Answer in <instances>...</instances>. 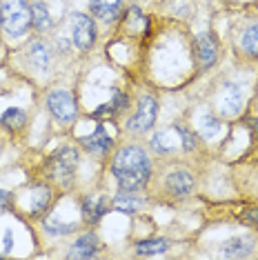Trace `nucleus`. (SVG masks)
Wrapping results in <instances>:
<instances>
[{
	"mask_svg": "<svg viewBox=\"0 0 258 260\" xmlns=\"http://www.w3.org/2000/svg\"><path fill=\"white\" fill-rule=\"evenodd\" d=\"M109 174L116 182V191H138L145 193L154 180L156 162L154 153L147 145L138 140H122L114 147L111 156L107 158Z\"/></svg>",
	"mask_w": 258,
	"mask_h": 260,
	"instance_id": "f257e3e1",
	"label": "nucleus"
},
{
	"mask_svg": "<svg viewBox=\"0 0 258 260\" xmlns=\"http://www.w3.org/2000/svg\"><path fill=\"white\" fill-rule=\"evenodd\" d=\"M149 189L160 200L183 203V200L191 198L194 191H196V174H194L191 167H187L183 162L169 160L160 169H156Z\"/></svg>",
	"mask_w": 258,
	"mask_h": 260,
	"instance_id": "f03ea898",
	"label": "nucleus"
},
{
	"mask_svg": "<svg viewBox=\"0 0 258 260\" xmlns=\"http://www.w3.org/2000/svg\"><path fill=\"white\" fill-rule=\"evenodd\" d=\"M80 165V147L78 145H60L47 156L45 176L54 187L72 189L76 185V174Z\"/></svg>",
	"mask_w": 258,
	"mask_h": 260,
	"instance_id": "7ed1b4c3",
	"label": "nucleus"
},
{
	"mask_svg": "<svg viewBox=\"0 0 258 260\" xmlns=\"http://www.w3.org/2000/svg\"><path fill=\"white\" fill-rule=\"evenodd\" d=\"M0 16H3V34L9 40H22L29 36V31H34L29 0H3Z\"/></svg>",
	"mask_w": 258,
	"mask_h": 260,
	"instance_id": "20e7f679",
	"label": "nucleus"
},
{
	"mask_svg": "<svg viewBox=\"0 0 258 260\" xmlns=\"http://www.w3.org/2000/svg\"><path fill=\"white\" fill-rule=\"evenodd\" d=\"M56 56H58V49L51 45L49 36H38V34L25 45V49H22V54H20L22 67L34 76L49 74L56 62Z\"/></svg>",
	"mask_w": 258,
	"mask_h": 260,
	"instance_id": "39448f33",
	"label": "nucleus"
},
{
	"mask_svg": "<svg viewBox=\"0 0 258 260\" xmlns=\"http://www.w3.org/2000/svg\"><path fill=\"white\" fill-rule=\"evenodd\" d=\"M245 107H247V93H245V87L240 85V82L225 80L216 87L212 109L222 118V120L240 118L245 114Z\"/></svg>",
	"mask_w": 258,
	"mask_h": 260,
	"instance_id": "423d86ee",
	"label": "nucleus"
},
{
	"mask_svg": "<svg viewBox=\"0 0 258 260\" xmlns=\"http://www.w3.org/2000/svg\"><path fill=\"white\" fill-rule=\"evenodd\" d=\"M158 120V98L151 91H140L134 100V111L125 120L129 136H147L154 132Z\"/></svg>",
	"mask_w": 258,
	"mask_h": 260,
	"instance_id": "0eeeda50",
	"label": "nucleus"
},
{
	"mask_svg": "<svg viewBox=\"0 0 258 260\" xmlns=\"http://www.w3.org/2000/svg\"><path fill=\"white\" fill-rule=\"evenodd\" d=\"M45 109L51 116V120L60 127L76 125V120L80 116V107L74 91L64 89V87H51L45 93Z\"/></svg>",
	"mask_w": 258,
	"mask_h": 260,
	"instance_id": "6e6552de",
	"label": "nucleus"
},
{
	"mask_svg": "<svg viewBox=\"0 0 258 260\" xmlns=\"http://www.w3.org/2000/svg\"><path fill=\"white\" fill-rule=\"evenodd\" d=\"M232 51L240 62H258V14L245 16L232 29Z\"/></svg>",
	"mask_w": 258,
	"mask_h": 260,
	"instance_id": "1a4fd4ad",
	"label": "nucleus"
},
{
	"mask_svg": "<svg viewBox=\"0 0 258 260\" xmlns=\"http://www.w3.org/2000/svg\"><path fill=\"white\" fill-rule=\"evenodd\" d=\"M69 40H72L76 54L80 56L91 54L98 43L96 18L91 14H85V11H72L69 14Z\"/></svg>",
	"mask_w": 258,
	"mask_h": 260,
	"instance_id": "9d476101",
	"label": "nucleus"
},
{
	"mask_svg": "<svg viewBox=\"0 0 258 260\" xmlns=\"http://www.w3.org/2000/svg\"><path fill=\"white\" fill-rule=\"evenodd\" d=\"M76 145L83 149L87 156L98 158V160H107L114 151V147L118 145V140L111 136V132L105 125V120H96V129L91 134L76 136Z\"/></svg>",
	"mask_w": 258,
	"mask_h": 260,
	"instance_id": "9b49d317",
	"label": "nucleus"
},
{
	"mask_svg": "<svg viewBox=\"0 0 258 260\" xmlns=\"http://www.w3.org/2000/svg\"><path fill=\"white\" fill-rule=\"evenodd\" d=\"M191 54H194V62H196L198 72L205 74L209 69L216 67V62L220 60V40L214 31H201L194 38L191 45Z\"/></svg>",
	"mask_w": 258,
	"mask_h": 260,
	"instance_id": "f8f14e48",
	"label": "nucleus"
},
{
	"mask_svg": "<svg viewBox=\"0 0 258 260\" xmlns=\"http://www.w3.org/2000/svg\"><path fill=\"white\" fill-rule=\"evenodd\" d=\"M78 209L85 227H96L111 211V196H107V193H85L78 198Z\"/></svg>",
	"mask_w": 258,
	"mask_h": 260,
	"instance_id": "ddd939ff",
	"label": "nucleus"
},
{
	"mask_svg": "<svg viewBox=\"0 0 258 260\" xmlns=\"http://www.w3.org/2000/svg\"><path fill=\"white\" fill-rule=\"evenodd\" d=\"M103 249V242L98 238V234L93 232V227H89L87 232L78 234L74 238V242L69 245L64 258L69 260H91V258H98V253Z\"/></svg>",
	"mask_w": 258,
	"mask_h": 260,
	"instance_id": "4468645a",
	"label": "nucleus"
},
{
	"mask_svg": "<svg viewBox=\"0 0 258 260\" xmlns=\"http://www.w3.org/2000/svg\"><path fill=\"white\" fill-rule=\"evenodd\" d=\"M56 191L51 182H40L31 189V200H29V218L31 220H43V218L54 209Z\"/></svg>",
	"mask_w": 258,
	"mask_h": 260,
	"instance_id": "2eb2a0df",
	"label": "nucleus"
},
{
	"mask_svg": "<svg viewBox=\"0 0 258 260\" xmlns=\"http://www.w3.org/2000/svg\"><path fill=\"white\" fill-rule=\"evenodd\" d=\"M256 249H258V240L254 236L240 234L222 242L218 249V256L220 258H251V256H256Z\"/></svg>",
	"mask_w": 258,
	"mask_h": 260,
	"instance_id": "dca6fc26",
	"label": "nucleus"
},
{
	"mask_svg": "<svg viewBox=\"0 0 258 260\" xmlns=\"http://www.w3.org/2000/svg\"><path fill=\"white\" fill-rule=\"evenodd\" d=\"M143 209H147V198L138 191H116L114 196H111V211L136 216Z\"/></svg>",
	"mask_w": 258,
	"mask_h": 260,
	"instance_id": "f3484780",
	"label": "nucleus"
},
{
	"mask_svg": "<svg viewBox=\"0 0 258 260\" xmlns=\"http://www.w3.org/2000/svg\"><path fill=\"white\" fill-rule=\"evenodd\" d=\"M29 7H31V27L34 34L38 36H49L54 31V16L49 11V5L45 0H29Z\"/></svg>",
	"mask_w": 258,
	"mask_h": 260,
	"instance_id": "a211bd4d",
	"label": "nucleus"
},
{
	"mask_svg": "<svg viewBox=\"0 0 258 260\" xmlns=\"http://www.w3.org/2000/svg\"><path fill=\"white\" fill-rule=\"evenodd\" d=\"M40 227H43V232L47 236H54V238H62V236H72L76 234L80 227H85L83 218H76V220H60V218H56L54 214H47L43 220H40Z\"/></svg>",
	"mask_w": 258,
	"mask_h": 260,
	"instance_id": "6ab92c4d",
	"label": "nucleus"
},
{
	"mask_svg": "<svg viewBox=\"0 0 258 260\" xmlns=\"http://www.w3.org/2000/svg\"><path fill=\"white\" fill-rule=\"evenodd\" d=\"M122 3H125V0H87V5H89V14L96 20L107 22V25H111V22H116L120 18Z\"/></svg>",
	"mask_w": 258,
	"mask_h": 260,
	"instance_id": "aec40b11",
	"label": "nucleus"
},
{
	"mask_svg": "<svg viewBox=\"0 0 258 260\" xmlns=\"http://www.w3.org/2000/svg\"><path fill=\"white\" fill-rule=\"evenodd\" d=\"M222 125H225V120L216 114V111H205V114L198 116V120H196V134H198V138L201 140H216L220 136L222 132Z\"/></svg>",
	"mask_w": 258,
	"mask_h": 260,
	"instance_id": "412c9836",
	"label": "nucleus"
},
{
	"mask_svg": "<svg viewBox=\"0 0 258 260\" xmlns=\"http://www.w3.org/2000/svg\"><path fill=\"white\" fill-rule=\"evenodd\" d=\"M25 125H27V111L20 109V107H9V109L3 111V116H0V127L9 134L22 132Z\"/></svg>",
	"mask_w": 258,
	"mask_h": 260,
	"instance_id": "4be33fe9",
	"label": "nucleus"
},
{
	"mask_svg": "<svg viewBox=\"0 0 258 260\" xmlns=\"http://www.w3.org/2000/svg\"><path fill=\"white\" fill-rule=\"evenodd\" d=\"M174 132L178 134V145L183 153H194L201 145V138H198L196 129H191L185 122H174Z\"/></svg>",
	"mask_w": 258,
	"mask_h": 260,
	"instance_id": "5701e85b",
	"label": "nucleus"
},
{
	"mask_svg": "<svg viewBox=\"0 0 258 260\" xmlns=\"http://www.w3.org/2000/svg\"><path fill=\"white\" fill-rule=\"evenodd\" d=\"M169 247H172V242L167 238L156 236V238L138 240L136 245H134V253H136V256H158V253H165Z\"/></svg>",
	"mask_w": 258,
	"mask_h": 260,
	"instance_id": "b1692460",
	"label": "nucleus"
},
{
	"mask_svg": "<svg viewBox=\"0 0 258 260\" xmlns=\"http://www.w3.org/2000/svg\"><path fill=\"white\" fill-rule=\"evenodd\" d=\"M149 151L154 153V156L167 158V156H174V153L178 151V147L169 145L165 132H156V134H151V138H149Z\"/></svg>",
	"mask_w": 258,
	"mask_h": 260,
	"instance_id": "393cba45",
	"label": "nucleus"
},
{
	"mask_svg": "<svg viewBox=\"0 0 258 260\" xmlns=\"http://www.w3.org/2000/svg\"><path fill=\"white\" fill-rule=\"evenodd\" d=\"M14 203H16L14 193L0 187V214H7V211L14 209Z\"/></svg>",
	"mask_w": 258,
	"mask_h": 260,
	"instance_id": "a878e982",
	"label": "nucleus"
},
{
	"mask_svg": "<svg viewBox=\"0 0 258 260\" xmlns=\"http://www.w3.org/2000/svg\"><path fill=\"white\" fill-rule=\"evenodd\" d=\"M240 220H243L245 224H249V227H254L258 232V207H247V209H243Z\"/></svg>",
	"mask_w": 258,
	"mask_h": 260,
	"instance_id": "bb28decb",
	"label": "nucleus"
},
{
	"mask_svg": "<svg viewBox=\"0 0 258 260\" xmlns=\"http://www.w3.org/2000/svg\"><path fill=\"white\" fill-rule=\"evenodd\" d=\"M3 245H5L3 253L7 256V253L11 251V247H14V234H11V229H7V232H5V240H3Z\"/></svg>",
	"mask_w": 258,
	"mask_h": 260,
	"instance_id": "cd10ccee",
	"label": "nucleus"
},
{
	"mask_svg": "<svg viewBox=\"0 0 258 260\" xmlns=\"http://www.w3.org/2000/svg\"><path fill=\"white\" fill-rule=\"evenodd\" d=\"M251 134L256 136V140H258V116L256 118H251Z\"/></svg>",
	"mask_w": 258,
	"mask_h": 260,
	"instance_id": "c85d7f7f",
	"label": "nucleus"
},
{
	"mask_svg": "<svg viewBox=\"0 0 258 260\" xmlns=\"http://www.w3.org/2000/svg\"><path fill=\"white\" fill-rule=\"evenodd\" d=\"M0 34H3V16H0Z\"/></svg>",
	"mask_w": 258,
	"mask_h": 260,
	"instance_id": "c756f323",
	"label": "nucleus"
}]
</instances>
